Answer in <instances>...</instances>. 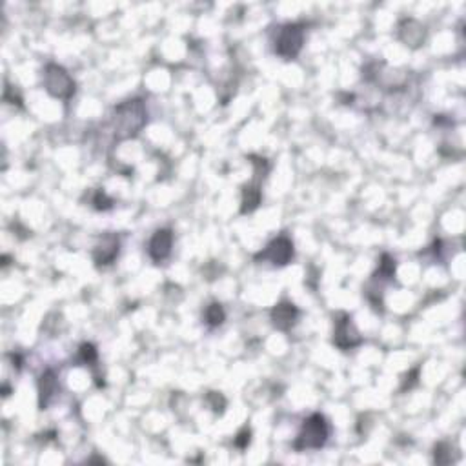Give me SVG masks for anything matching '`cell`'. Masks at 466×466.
I'll list each match as a JSON object with an SVG mask.
<instances>
[{"instance_id": "obj_1", "label": "cell", "mask_w": 466, "mask_h": 466, "mask_svg": "<svg viewBox=\"0 0 466 466\" xmlns=\"http://www.w3.org/2000/svg\"><path fill=\"white\" fill-rule=\"evenodd\" d=\"M146 117H148V114H146V106L141 99L126 100L123 104H118L115 108L114 117L115 135L121 141L132 139L144 128Z\"/></svg>"}, {"instance_id": "obj_2", "label": "cell", "mask_w": 466, "mask_h": 466, "mask_svg": "<svg viewBox=\"0 0 466 466\" xmlns=\"http://www.w3.org/2000/svg\"><path fill=\"white\" fill-rule=\"evenodd\" d=\"M328 423L321 413L310 416L303 425V430L294 443L295 450H319L328 441Z\"/></svg>"}, {"instance_id": "obj_3", "label": "cell", "mask_w": 466, "mask_h": 466, "mask_svg": "<svg viewBox=\"0 0 466 466\" xmlns=\"http://www.w3.org/2000/svg\"><path fill=\"white\" fill-rule=\"evenodd\" d=\"M304 29L301 24H286L279 29L275 39V53L286 60L295 59L303 50Z\"/></svg>"}, {"instance_id": "obj_4", "label": "cell", "mask_w": 466, "mask_h": 466, "mask_svg": "<svg viewBox=\"0 0 466 466\" xmlns=\"http://www.w3.org/2000/svg\"><path fill=\"white\" fill-rule=\"evenodd\" d=\"M44 88L57 99H69L75 91V82L62 66L48 64L44 69Z\"/></svg>"}, {"instance_id": "obj_5", "label": "cell", "mask_w": 466, "mask_h": 466, "mask_svg": "<svg viewBox=\"0 0 466 466\" xmlns=\"http://www.w3.org/2000/svg\"><path fill=\"white\" fill-rule=\"evenodd\" d=\"M255 259L257 261H268L273 266H285V264H288L294 259V242L286 235L277 237Z\"/></svg>"}, {"instance_id": "obj_6", "label": "cell", "mask_w": 466, "mask_h": 466, "mask_svg": "<svg viewBox=\"0 0 466 466\" xmlns=\"http://www.w3.org/2000/svg\"><path fill=\"white\" fill-rule=\"evenodd\" d=\"M334 343L337 344L341 350L355 348V346L361 343V335L355 330L352 319H350V315H346V313H341L337 322H335Z\"/></svg>"}, {"instance_id": "obj_7", "label": "cell", "mask_w": 466, "mask_h": 466, "mask_svg": "<svg viewBox=\"0 0 466 466\" xmlns=\"http://www.w3.org/2000/svg\"><path fill=\"white\" fill-rule=\"evenodd\" d=\"M173 245V233L170 230H158L151 237L150 246H148V254H150L153 263H163L172 254Z\"/></svg>"}, {"instance_id": "obj_8", "label": "cell", "mask_w": 466, "mask_h": 466, "mask_svg": "<svg viewBox=\"0 0 466 466\" xmlns=\"http://www.w3.org/2000/svg\"><path fill=\"white\" fill-rule=\"evenodd\" d=\"M118 255V237L114 233H108V235L102 237L97 248L93 249V261H95L99 266H108L117 259Z\"/></svg>"}, {"instance_id": "obj_9", "label": "cell", "mask_w": 466, "mask_h": 466, "mask_svg": "<svg viewBox=\"0 0 466 466\" xmlns=\"http://www.w3.org/2000/svg\"><path fill=\"white\" fill-rule=\"evenodd\" d=\"M299 317V310L295 308L292 303H279L272 310V322L277 330H290Z\"/></svg>"}, {"instance_id": "obj_10", "label": "cell", "mask_w": 466, "mask_h": 466, "mask_svg": "<svg viewBox=\"0 0 466 466\" xmlns=\"http://www.w3.org/2000/svg\"><path fill=\"white\" fill-rule=\"evenodd\" d=\"M57 390H59V381H57L55 371L46 370L41 376V381H39V406L42 410L50 406L51 399L55 397Z\"/></svg>"}, {"instance_id": "obj_11", "label": "cell", "mask_w": 466, "mask_h": 466, "mask_svg": "<svg viewBox=\"0 0 466 466\" xmlns=\"http://www.w3.org/2000/svg\"><path fill=\"white\" fill-rule=\"evenodd\" d=\"M261 204V190L257 186H246L245 191H242V213H249L257 210V206Z\"/></svg>"}, {"instance_id": "obj_12", "label": "cell", "mask_w": 466, "mask_h": 466, "mask_svg": "<svg viewBox=\"0 0 466 466\" xmlns=\"http://www.w3.org/2000/svg\"><path fill=\"white\" fill-rule=\"evenodd\" d=\"M204 319H206V322H208L210 326H221L222 322H224V319H226V313H224L221 304L213 303L210 304L206 312H204Z\"/></svg>"}, {"instance_id": "obj_13", "label": "cell", "mask_w": 466, "mask_h": 466, "mask_svg": "<svg viewBox=\"0 0 466 466\" xmlns=\"http://www.w3.org/2000/svg\"><path fill=\"white\" fill-rule=\"evenodd\" d=\"M379 273L383 277H386V279H392L395 273V261L390 255H383V259H381V264H379Z\"/></svg>"}, {"instance_id": "obj_14", "label": "cell", "mask_w": 466, "mask_h": 466, "mask_svg": "<svg viewBox=\"0 0 466 466\" xmlns=\"http://www.w3.org/2000/svg\"><path fill=\"white\" fill-rule=\"evenodd\" d=\"M81 361L86 364H93L97 361V350L93 344H82L81 346Z\"/></svg>"}, {"instance_id": "obj_15", "label": "cell", "mask_w": 466, "mask_h": 466, "mask_svg": "<svg viewBox=\"0 0 466 466\" xmlns=\"http://www.w3.org/2000/svg\"><path fill=\"white\" fill-rule=\"evenodd\" d=\"M111 199H108V195L104 193V191H97L95 199H93V206H95L97 210H108L111 208Z\"/></svg>"}, {"instance_id": "obj_16", "label": "cell", "mask_w": 466, "mask_h": 466, "mask_svg": "<svg viewBox=\"0 0 466 466\" xmlns=\"http://www.w3.org/2000/svg\"><path fill=\"white\" fill-rule=\"evenodd\" d=\"M248 444H249V430L248 428H245V430L240 432V434L235 437V446L240 450H245Z\"/></svg>"}]
</instances>
